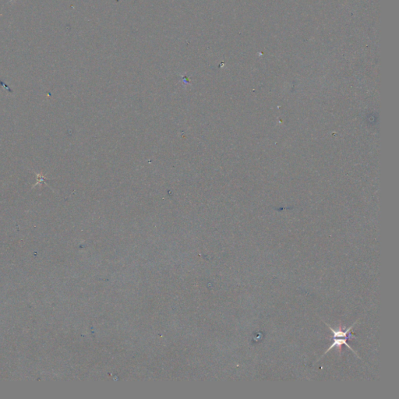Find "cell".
Returning <instances> with one entry per match:
<instances>
[{
	"instance_id": "cell-1",
	"label": "cell",
	"mask_w": 399,
	"mask_h": 399,
	"mask_svg": "<svg viewBox=\"0 0 399 399\" xmlns=\"http://www.w3.org/2000/svg\"><path fill=\"white\" fill-rule=\"evenodd\" d=\"M357 322H358V320L356 321V322L354 323L352 326L349 327V328H348L346 330L342 329V328H341V326H340L338 329H334L333 328L330 326L329 324L325 323L327 326L330 328V330L332 331V333L334 334L333 342H332V345H330L329 348L327 349L326 351L324 352V355L320 357V359L317 360V362H318V361L320 360V359H321V358H322V357H324L325 354H327L328 352L331 351L332 349H334V348H337V349H338V351H339V353H341V346H342L343 345H346V346H347V347L349 348V349H350L352 352L354 353V354H355L357 357H359L358 354H357V353H356L354 350H353V348H352L351 346H350V345L347 343V339H349V338H350V337H352V336H349V337L347 335L348 334L350 333L351 330L353 329V327L355 326L356 324H357Z\"/></svg>"
},
{
	"instance_id": "cell-2",
	"label": "cell",
	"mask_w": 399,
	"mask_h": 399,
	"mask_svg": "<svg viewBox=\"0 0 399 399\" xmlns=\"http://www.w3.org/2000/svg\"><path fill=\"white\" fill-rule=\"evenodd\" d=\"M37 176H38V177H39L38 178V179H39V181H38V183H37L36 185H38V184H39V185H40V183H42V181H44V179H45V177H44V175H43V174H37Z\"/></svg>"
}]
</instances>
